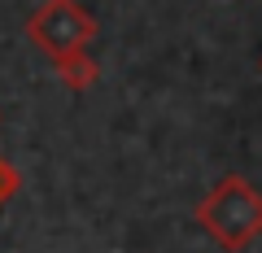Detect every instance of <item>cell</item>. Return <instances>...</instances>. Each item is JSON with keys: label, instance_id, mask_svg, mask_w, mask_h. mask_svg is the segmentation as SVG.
<instances>
[{"label": "cell", "instance_id": "3957f363", "mask_svg": "<svg viewBox=\"0 0 262 253\" xmlns=\"http://www.w3.org/2000/svg\"><path fill=\"white\" fill-rule=\"evenodd\" d=\"M53 70H57V79H61L70 92H88V87L101 79V61H96L88 48L66 53V57H53Z\"/></svg>", "mask_w": 262, "mask_h": 253}, {"label": "cell", "instance_id": "8992f818", "mask_svg": "<svg viewBox=\"0 0 262 253\" xmlns=\"http://www.w3.org/2000/svg\"><path fill=\"white\" fill-rule=\"evenodd\" d=\"M258 70H262V57H258Z\"/></svg>", "mask_w": 262, "mask_h": 253}, {"label": "cell", "instance_id": "277c9868", "mask_svg": "<svg viewBox=\"0 0 262 253\" xmlns=\"http://www.w3.org/2000/svg\"><path fill=\"white\" fill-rule=\"evenodd\" d=\"M18 183H22L18 166H13V162L5 157V153H0V205H5V201H9L13 192H18Z\"/></svg>", "mask_w": 262, "mask_h": 253}, {"label": "cell", "instance_id": "7a4b0ae2", "mask_svg": "<svg viewBox=\"0 0 262 253\" xmlns=\"http://www.w3.org/2000/svg\"><path fill=\"white\" fill-rule=\"evenodd\" d=\"M96 18L79 5V0H44L35 13L27 18V35L35 48H44L48 57L79 53L96 39Z\"/></svg>", "mask_w": 262, "mask_h": 253}, {"label": "cell", "instance_id": "5b68a950", "mask_svg": "<svg viewBox=\"0 0 262 253\" xmlns=\"http://www.w3.org/2000/svg\"><path fill=\"white\" fill-rule=\"evenodd\" d=\"M0 122H5V109H0Z\"/></svg>", "mask_w": 262, "mask_h": 253}, {"label": "cell", "instance_id": "6da1fadb", "mask_svg": "<svg viewBox=\"0 0 262 253\" xmlns=\"http://www.w3.org/2000/svg\"><path fill=\"white\" fill-rule=\"evenodd\" d=\"M192 218L223 253H245L262 236V192L245 175H223L196 201Z\"/></svg>", "mask_w": 262, "mask_h": 253}]
</instances>
